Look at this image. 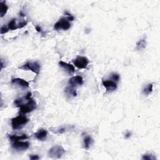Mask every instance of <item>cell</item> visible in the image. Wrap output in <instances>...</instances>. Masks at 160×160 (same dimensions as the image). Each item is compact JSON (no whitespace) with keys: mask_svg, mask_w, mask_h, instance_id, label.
I'll return each mask as SVG.
<instances>
[{"mask_svg":"<svg viewBox=\"0 0 160 160\" xmlns=\"http://www.w3.org/2000/svg\"><path fill=\"white\" fill-rule=\"evenodd\" d=\"M146 41L145 39H141L139 40L137 43H136V49L137 50H141L143 49H144L146 46Z\"/></svg>","mask_w":160,"mask_h":160,"instance_id":"cell-16","label":"cell"},{"mask_svg":"<svg viewBox=\"0 0 160 160\" xmlns=\"http://www.w3.org/2000/svg\"><path fill=\"white\" fill-rule=\"evenodd\" d=\"M19 69L26 70V71L30 70L36 75H38L40 71V65L36 61H28L21 67H19Z\"/></svg>","mask_w":160,"mask_h":160,"instance_id":"cell-3","label":"cell"},{"mask_svg":"<svg viewBox=\"0 0 160 160\" xmlns=\"http://www.w3.org/2000/svg\"><path fill=\"white\" fill-rule=\"evenodd\" d=\"M9 138L11 141H20V140L26 139L28 138V136L26 135L23 134V135H10Z\"/></svg>","mask_w":160,"mask_h":160,"instance_id":"cell-13","label":"cell"},{"mask_svg":"<svg viewBox=\"0 0 160 160\" xmlns=\"http://www.w3.org/2000/svg\"><path fill=\"white\" fill-rule=\"evenodd\" d=\"M71 27V24L66 18H61L54 25V29L56 30H68Z\"/></svg>","mask_w":160,"mask_h":160,"instance_id":"cell-5","label":"cell"},{"mask_svg":"<svg viewBox=\"0 0 160 160\" xmlns=\"http://www.w3.org/2000/svg\"><path fill=\"white\" fill-rule=\"evenodd\" d=\"M68 83L70 87L75 88L83 84V78L80 76H73L69 80Z\"/></svg>","mask_w":160,"mask_h":160,"instance_id":"cell-8","label":"cell"},{"mask_svg":"<svg viewBox=\"0 0 160 160\" xmlns=\"http://www.w3.org/2000/svg\"><path fill=\"white\" fill-rule=\"evenodd\" d=\"M16 19H12L8 24V28L10 30H15L18 28V25H16Z\"/></svg>","mask_w":160,"mask_h":160,"instance_id":"cell-17","label":"cell"},{"mask_svg":"<svg viewBox=\"0 0 160 160\" xmlns=\"http://www.w3.org/2000/svg\"><path fill=\"white\" fill-rule=\"evenodd\" d=\"M142 159H145V160H155V159H156V158H155V157H154V156L152 155L146 154V155H144L143 156Z\"/></svg>","mask_w":160,"mask_h":160,"instance_id":"cell-20","label":"cell"},{"mask_svg":"<svg viewBox=\"0 0 160 160\" xmlns=\"http://www.w3.org/2000/svg\"><path fill=\"white\" fill-rule=\"evenodd\" d=\"M30 147V143L28 141H14L12 144V148L18 151L26 150Z\"/></svg>","mask_w":160,"mask_h":160,"instance_id":"cell-7","label":"cell"},{"mask_svg":"<svg viewBox=\"0 0 160 160\" xmlns=\"http://www.w3.org/2000/svg\"><path fill=\"white\" fill-rule=\"evenodd\" d=\"M131 135V133L128 132L127 134H126V135H125V138H129V137H130Z\"/></svg>","mask_w":160,"mask_h":160,"instance_id":"cell-27","label":"cell"},{"mask_svg":"<svg viewBox=\"0 0 160 160\" xmlns=\"http://www.w3.org/2000/svg\"><path fill=\"white\" fill-rule=\"evenodd\" d=\"M65 14L66 15V16H68L67 19H68V20L69 21H74V19H75V18H74L71 14L68 13V12H65Z\"/></svg>","mask_w":160,"mask_h":160,"instance_id":"cell-23","label":"cell"},{"mask_svg":"<svg viewBox=\"0 0 160 160\" xmlns=\"http://www.w3.org/2000/svg\"><path fill=\"white\" fill-rule=\"evenodd\" d=\"M20 108V112L22 114H27V113H31L36 108V103L33 99L31 98L27 103L21 104L19 106Z\"/></svg>","mask_w":160,"mask_h":160,"instance_id":"cell-2","label":"cell"},{"mask_svg":"<svg viewBox=\"0 0 160 160\" xmlns=\"http://www.w3.org/2000/svg\"><path fill=\"white\" fill-rule=\"evenodd\" d=\"M10 30L9 28H8V26H3L1 28V34H5L6 33L8 32Z\"/></svg>","mask_w":160,"mask_h":160,"instance_id":"cell-21","label":"cell"},{"mask_svg":"<svg viewBox=\"0 0 160 160\" xmlns=\"http://www.w3.org/2000/svg\"><path fill=\"white\" fill-rule=\"evenodd\" d=\"M59 65L61 68H63L66 73L69 74V75H73L75 72V67L71 64H68L63 61H60Z\"/></svg>","mask_w":160,"mask_h":160,"instance_id":"cell-10","label":"cell"},{"mask_svg":"<svg viewBox=\"0 0 160 160\" xmlns=\"http://www.w3.org/2000/svg\"><path fill=\"white\" fill-rule=\"evenodd\" d=\"M111 77H112V79L116 81H118L119 80V75L117 73H113Z\"/></svg>","mask_w":160,"mask_h":160,"instance_id":"cell-22","label":"cell"},{"mask_svg":"<svg viewBox=\"0 0 160 160\" xmlns=\"http://www.w3.org/2000/svg\"><path fill=\"white\" fill-rule=\"evenodd\" d=\"M35 28H36V31L38 32L39 33H42V30H41V28L40 26H36V27H35Z\"/></svg>","mask_w":160,"mask_h":160,"instance_id":"cell-26","label":"cell"},{"mask_svg":"<svg viewBox=\"0 0 160 160\" xmlns=\"http://www.w3.org/2000/svg\"><path fill=\"white\" fill-rule=\"evenodd\" d=\"M65 153V150L61 146H54L48 151V156L52 158H60Z\"/></svg>","mask_w":160,"mask_h":160,"instance_id":"cell-4","label":"cell"},{"mask_svg":"<svg viewBox=\"0 0 160 160\" xmlns=\"http://www.w3.org/2000/svg\"><path fill=\"white\" fill-rule=\"evenodd\" d=\"M47 135L48 132L44 129H40L34 134L35 137L38 140H40V141H45L46 138H47Z\"/></svg>","mask_w":160,"mask_h":160,"instance_id":"cell-12","label":"cell"},{"mask_svg":"<svg viewBox=\"0 0 160 160\" xmlns=\"http://www.w3.org/2000/svg\"><path fill=\"white\" fill-rule=\"evenodd\" d=\"M74 65L78 69H85L87 68L89 63V60L87 57L78 56L76 59L73 61Z\"/></svg>","mask_w":160,"mask_h":160,"instance_id":"cell-6","label":"cell"},{"mask_svg":"<svg viewBox=\"0 0 160 160\" xmlns=\"http://www.w3.org/2000/svg\"><path fill=\"white\" fill-rule=\"evenodd\" d=\"M103 84L105 88L106 89L107 91H113L117 88V84L115 81L111 80H106L103 81Z\"/></svg>","mask_w":160,"mask_h":160,"instance_id":"cell-11","label":"cell"},{"mask_svg":"<svg viewBox=\"0 0 160 160\" xmlns=\"http://www.w3.org/2000/svg\"><path fill=\"white\" fill-rule=\"evenodd\" d=\"M84 142V147L85 149L88 150L89 147H90L91 144H92L93 142V139L92 138L90 137V136H86V137L84 138L83 140Z\"/></svg>","mask_w":160,"mask_h":160,"instance_id":"cell-18","label":"cell"},{"mask_svg":"<svg viewBox=\"0 0 160 160\" xmlns=\"http://www.w3.org/2000/svg\"><path fill=\"white\" fill-rule=\"evenodd\" d=\"M26 25H27L26 21H22L18 24V28H22L23 27H25Z\"/></svg>","mask_w":160,"mask_h":160,"instance_id":"cell-24","label":"cell"},{"mask_svg":"<svg viewBox=\"0 0 160 160\" xmlns=\"http://www.w3.org/2000/svg\"><path fill=\"white\" fill-rule=\"evenodd\" d=\"M153 85L152 83L148 84L143 89L144 94L147 96L149 95L150 93H151V92L153 91Z\"/></svg>","mask_w":160,"mask_h":160,"instance_id":"cell-19","label":"cell"},{"mask_svg":"<svg viewBox=\"0 0 160 160\" xmlns=\"http://www.w3.org/2000/svg\"><path fill=\"white\" fill-rule=\"evenodd\" d=\"M0 14H1V17L3 18L6 14L8 10V7L6 5L5 1H1L0 2Z\"/></svg>","mask_w":160,"mask_h":160,"instance_id":"cell-15","label":"cell"},{"mask_svg":"<svg viewBox=\"0 0 160 160\" xmlns=\"http://www.w3.org/2000/svg\"><path fill=\"white\" fill-rule=\"evenodd\" d=\"M11 83L23 88H27L30 87V84L28 81L25 80L24 79L19 78H16L12 79Z\"/></svg>","mask_w":160,"mask_h":160,"instance_id":"cell-9","label":"cell"},{"mask_svg":"<svg viewBox=\"0 0 160 160\" xmlns=\"http://www.w3.org/2000/svg\"><path fill=\"white\" fill-rule=\"evenodd\" d=\"M29 122V119L24 115H19L11 119V126L13 130H21Z\"/></svg>","mask_w":160,"mask_h":160,"instance_id":"cell-1","label":"cell"},{"mask_svg":"<svg viewBox=\"0 0 160 160\" xmlns=\"http://www.w3.org/2000/svg\"><path fill=\"white\" fill-rule=\"evenodd\" d=\"M65 94L69 97H76L77 96V93L76 89L71 87H67L65 89Z\"/></svg>","mask_w":160,"mask_h":160,"instance_id":"cell-14","label":"cell"},{"mask_svg":"<svg viewBox=\"0 0 160 160\" xmlns=\"http://www.w3.org/2000/svg\"><path fill=\"white\" fill-rule=\"evenodd\" d=\"M30 158L31 159H32V160H36V159H38L39 158H40L38 156L36 155H33L32 156H30Z\"/></svg>","mask_w":160,"mask_h":160,"instance_id":"cell-25","label":"cell"}]
</instances>
